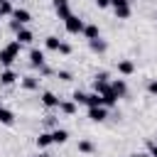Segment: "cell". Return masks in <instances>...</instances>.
Masks as SVG:
<instances>
[{
	"label": "cell",
	"mask_w": 157,
	"mask_h": 157,
	"mask_svg": "<svg viewBox=\"0 0 157 157\" xmlns=\"http://www.w3.org/2000/svg\"><path fill=\"white\" fill-rule=\"evenodd\" d=\"M20 49H22V44H20L17 39H15V42H10L5 49H0V64H2L5 69H10V66H12V61L17 59Z\"/></svg>",
	"instance_id": "cell-1"
},
{
	"label": "cell",
	"mask_w": 157,
	"mask_h": 157,
	"mask_svg": "<svg viewBox=\"0 0 157 157\" xmlns=\"http://www.w3.org/2000/svg\"><path fill=\"white\" fill-rule=\"evenodd\" d=\"M110 7H113L118 20H128L130 17V2L128 0H110Z\"/></svg>",
	"instance_id": "cell-2"
},
{
	"label": "cell",
	"mask_w": 157,
	"mask_h": 157,
	"mask_svg": "<svg viewBox=\"0 0 157 157\" xmlns=\"http://www.w3.org/2000/svg\"><path fill=\"white\" fill-rule=\"evenodd\" d=\"M64 27H66L69 34H81V32H83V20L76 17V15H69V17L64 20Z\"/></svg>",
	"instance_id": "cell-3"
},
{
	"label": "cell",
	"mask_w": 157,
	"mask_h": 157,
	"mask_svg": "<svg viewBox=\"0 0 157 157\" xmlns=\"http://www.w3.org/2000/svg\"><path fill=\"white\" fill-rule=\"evenodd\" d=\"M93 91H96V93H101V96L110 91V78H108V74H105V71L96 74V81H93Z\"/></svg>",
	"instance_id": "cell-4"
},
{
	"label": "cell",
	"mask_w": 157,
	"mask_h": 157,
	"mask_svg": "<svg viewBox=\"0 0 157 157\" xmlns=\"http://www.w3.org/2000/svg\"><path fill=\"white\" fill-rule=\"evenodd\" d=\"M54 12L59 15V20H66L71 15V7H69V0H54Z\"/></svg>",
	"instance_id": "cell-5"
},
{
	"label": "cell",
	"mask_w": 157,
	"mask_h": 157,
	"mask_svg": "<svg viewBox=\"0 0 157 157\" xmlns=\"http://www.w3.org/2000/svg\"><path fill=\"white\" fill-rule=\"evenodd\" d=\"M44 61H47V59H44V52H42V49H32V52H29V64H32L34 69H44Z\"/></svg>",
	"instance_id": "cell-6"
},
{
	"label": "cell",
	"mask_w": 157,
	"mask_h": 157,
	"mask_svg": "<svg viewBox=\"0 0 157 157\" xmlns=\"http://www.w3.org/2000/svg\"><path fill=\"white\" fill-rule=\"evenodd\" d=\"M88 118H91L93 123H103V120L108 118V108H103V105H98V108H88Z\"/></svg>",
	"instance_id": "cell-7"
},
{
	"label": "cell",
	"mask_w": 157,
	"mask_h": 157,
	"mask_svg": "<svg viewBox=\"0 0 157 157\" xmlns=\"http://www.w3.org/2000/svg\"><path fill=\"white\" fill-rule=\"evenodd\" d=\"M12 17H15V22H20V25H27V22L32 20L29 10H25V7H15V10H12Z\"/></svg>",
	"instance_id": "cell-8"
},
{
	"label": "cell",
	"mask_w": 157,
	"mask_h": 157,
	"mask_svg": "<svg viewBox=\"0 0 157 157\" xmlns=\"http://www.w3.org/2000/svg\"><path fill=\"white\" fill-rule=\"evenodd\" d=\"M39 98H42V105H44V108H59V98H56L52 91H44Z\"/></svg>",
	"instance_id": "cell-9"
},
{
	"label": "cell",
	"mask_w": 157,
	"mask_h": 157,
	"mask_svg": "<svg viewBox=\"0 0 157 157\" xmlns=\"http://www.w3.org/2000/svg\"><path fill=\"white\" fill-rule=\"evenodd\" d=\"M118 74H120V76H130V74H135V64H132L130 59L118 61Z\"/></svg>",
	"instance_id": "cell-10"
},
{
	"label": "cell",
	"mask_w": 157,
	"mask_h": 157,
	"mask_svg": "<svg viewBox=\"0 0 157 157\" xmlns=\"http://www.w3.org/2000/svg\"><path fill=\"white\" fill-rule=\"evenodd\" d=\"M17 78H20V76H17L12 69H5V71H0V83H2V86H12Z\"/></svg>",
	"instance_id": "cell-11"
},
{
	"label": "cell",
	"mask_w": 157,
	"mask_h": 157,
	"mask_svg": "<svg viewBox=\"0 0 157 157\" xmlns=\"http://www.w3.org/2000/svg\"><path fill=\"white\" fill-rule=\"evenodd\" d=\"M110 88H113V93H115L118 98H123V96L128 93V83H125L123 78H115V81H110Z\"/></svg>",
	"instance_id": "cell-12"
},
{
	"label": "cell",
	"mask_w": 157,
	"mask_h": 157,
	"mask_svg": "<svg viewBox=\"0 0 157 157\" xmlns=\"http://www.w3.org/2000/svg\"><path fill=\"white\" fill-rule=\"evenodd\" d=\"M86 105H88V108H98V105H103V96L96 93V91H93V93H86ZM103 108H105V105H103Z\"/></svg>",
	"instance_id": "cell-13"
},
{
	"label": "cell",
	"mask_w": 157,
	"mask_h": 157,
	"mask_svg": "<svg viewBox=\"0 0 157 157\" xmlns=\"http://www.w3.org/2000/svg\"><path fill=\"white\" fill-rule=\"evenodd\" d=\"M69 140V132L64 130V128H56V130H52V142L54 145H64Z\"/></svg>",
	"instance_id": "cell-14"
},
{
	"label": "cell",
	"mask_w": 157,
	"mask_h": 157,
	"mask_svg": "<svg viewBox=\"0 0 157 157\" xmlns=\"http://www.w3.org/2000/svg\"><path fill=\"white\" fill-rule=\"evenodd\" d=\"M0 123L2 125H12L15 123V113L10 108H5V105H0Z\"/></svg>",
	"instance_id": "cell-15"
},
{
	"label": "cell",
	"mask_w": 157,
	"mask_h": 157,
	"mask_svg": "<svg viewBox=\"0 0 157 157\" xmlns=\"http://www.w3.org/2000/svg\"><path fill=\"white\" fill-rule=\"evenodd\" d=\"M86 39H96V37H101V29H98V25H83V32H81Z\"/></svg>",
	"instance_id": "cell-16"
},
{
	"label": "cell",
	"mask_w": 157,
	"mask_h": 157,
	"mask_svg": "<svg viewBox=\"0 0 157 157\" xmlns=\"http://www.w3.org/2000/svg\"><path fill=\"white\" fill-rule=\"evenodd\" d=\"M15 39H17L20 44H29V42L34 39V34H32L29 29H25V27H20V29H17V37H15Z\"/></svg>",
	"instance_id": "cell-17"
},
{
	"label": "cell",
	"mask_w": 157,
	"mask_h": 157,
	"mask_svg": "<svg viewBox=\"0 0 157 157\" xmlns=\"http://www.w3.org/2000/svg\"><path fill=\"white\" fill-rule=\"evenodd\" d=\"M88 44H91V49H93L96 54H103V52L108 49V44H105L101 37H96V39H88Z\"/></svg>",
	"instance_id": "cell-18"
},
{
	"label": "cell",
	"mask_w": 157,
	"mask_h": 157,
	"mask_svg": "<svg viewBox=\"0 0 157 157\" xmlns=\"http://www.w3.org/2000/svg\"><path fill=\"white\" fill-rule=\"evenodd\" d=\"M59 110H61L64 115H74V113H76V103H74V101H59Z\"/></svg>",
	"instance_id": "cell-19"
},
{
	"label": "cell",
	"mask_w": 157,
	"mask_h": 157,
	"mask_svg": "<svg viewBox=\"0 0 157 157\" xmlns=\"http://www.w3.org/2000/svg\"><path fill=\"white\" fill-rule=\"evenodd\" d=\"M49 145H54V142H52V132H39V137H37V147H39V150H47Z\"/></svg>",
	"instance_id": "cell-20"
},
{
	"label": "cell",
	"mask_w": 157,
	"mask_h": 157,
	"mask_svg": "<svg viewBox=\"0 0 157 157\" xmlns=\"http://www.w3.org/2000/svg\"><path fill=\"white\" fill-rule=\"evenodd\" d=\"M37 86H39V81H37L34 76H25V78H22V88H25V91H34Z\"/></svg>",
	"instance_id": "cell-21"
},
{
	"label": "cell",
	"mask_w": 157,
	"mask_h": 157,
	"mask_svg": "<svg viewBox=\"0 0 157 157\" xmlns=\"http://www.w3.org/2000/svg\"><path fill=\"white\" fill-rule=\"evenodd\" d=\"M93 142L91 140H78V152H83V155H93Z\"/></svg>",
	"instance_id": "cell-22"
},
{
	"label": "cell",
	"mask_w": 157,
	"mask_h": 157,
	"mask_svg": "<svg viewBox=\"0 0 157 157\" xmlns=\"http://www.w3.org/2000/svg\"><path fill=\"white\" fill-rule=\"evenodd\" d=\"M12 0H0V17H7V15H12Z\"/></svg>",
	"instance_id": "cell-23"
},
{
	"label": "cell",
	"mask_w": 157,
	"mask_h": 157,
	"mask_svg": "<svg viewBox=\"0 0 157 157\" xmlns=\"http://www.w3.org/2000/svg\"><path fill=\"white\" fill-rule=\"evenodd\" d=\"M59 42H61L59 37H54V34H49V37L44 39V47H47V49H52V52H56V49H59Z\"/></svg>",
	"instance_id": "cell-24"
},
{
	"label": "cell",
	"mask_w": 157,
	"mask_h": 157,
	"mask_svg": "<svg viewBox=\"0 0 157 157\" xmlns=\"http://www.w3.org/2000/svg\"><path fill=\"white\" fill-rule=\"evenodd\" d=\"M71 101H74L76 105H86V93H83V91H74Z\"/></svg>",
	"instance_id": "cell-25"
},
{
	"label": "cell",
	"mask_w": 157,
	"mask_h": 157,
	"mask_svg": "<svg viewBox=\"0 0 157 157\" xmlns=\"http://www.w3.org/2000/svg\"><path fill=\"white\" fill-rule=\"evenodd\" d=\"M59 54H64V56H69L71 54V44H66V42H59V49H56Z\"/></svg>",
	"instance_id": "cell-26"
},
{
	"label": "cell",
	"mask_w": 157,
	"mask_h": 157,
	"mask_svg": "<svg viewBox=\"0 0 157 157\" xmlns=\"http://www.w3.org/2000/svg\"><path fill=\"white\" fill-rule=\"evenodd\" d=\"M147 150H150L152 157H157V140H150V142H147Z\"/></svg>",
	"instance_id": "cell-27"
},
{
	"label": "cell",
	"mask_w": 157,
	"mask_h": 157,
	"mask_svg": "<svg viewBox=\"0 0 157 157\" xmlns=\"http://www.w3.org/2000/svg\"><path fill=\"white\" fill-rule=\"evenodd\" d=\"M56 78H61V81H71V74H69V71H56Z\"/></svg>",
	"instance_id": "cell-28"
},
{
	"label": "cell",
	"mask_w": 157,
	"mask_h": 157,
	"mask_svg": "<svg viewBox=\"0 0 157 157\" xmlns=\"http://www.w3.org/2000/svg\"><path fill=\"white\" fill-rule=\"evenodd\" d=\"M147 91H150V93H152V96H157V78H155V81H150V83H147Z\"/></svg>",
	"instance_id": "cell-29"
},
{
	"label": "cell",
	"mask_w": 157,
	"mask_h": 157,
	"mask_svg": "<svg viewBox=\"0 0 157 157\" xmlns=\"http://www.w3.org/2000/svg\"><path fill=\"white\" fill-rule=\"evenodd\" d=\"M96 5L103 10V7H110V0H96Z\"/></svg>",
	"instance_id": "cell-30"
},
{
	"label": "cell",
	"mask_w": 157,
	"mask_h": 157,
	"mask_svg": "<svg viewBox=\"0 0 157 157\" xmlns=\"http://www.w3.org/2000/svg\"><path fill=\"white\" fill-rule=\"evenodd\" d=\"M132 157H152V155H150V152H147V155H132Z\"/></svg>",
	"instance_id": "cell-31"
},
{
	"label": "cell",
	"mask_w": 157,
	"mask_h": 157,
	"mask_svg": "<svg viewBox=\"0 0 157 157\" xmlns=\"http://www.w3.org/2000/svg\"><path fill=\"white\" fill-rule=\"evenodd\" d=\"M39 157H52V155H47V152H42V155H39Z\"/></svg>",
	"instance_id": "cell-32"
},
{
	"label": "cell",
	"mask_w": 157,
	"mask_h": 157,
	"mask_svg": "<svg viewBox=\"0 0 157 157\" xmlns=\"http://www.w3.org/2000/svg\"><path fill=\"white\" fill-rule=\"evenodd\" d=\"M155 20H157V12H155Z\"/></svg>",
	"instance_id": "cell-33"
},
{
	"label": "cell",
	"mask_w": 157,
	"mask_h": 157,
	"mask_svg": "<svg viewBox=\"0 0 157 157\" xmlns=\"http://www.w3.org/2000/svg\"><path fill=\"white\" fill-rule=\"evenodd\" d=\"M128 2H132V0H128Z\"/></svg>",
	"instance_id": "cell-34"
}]
</instances>
